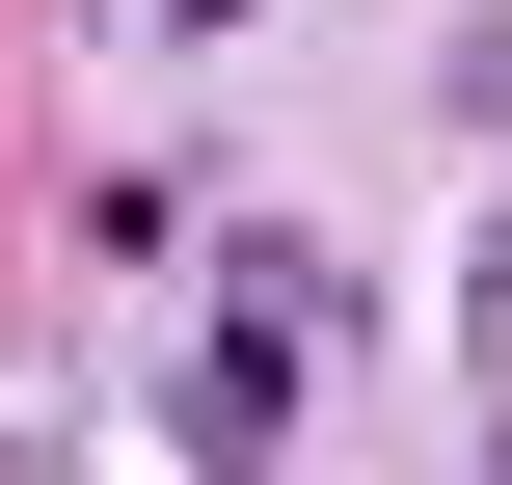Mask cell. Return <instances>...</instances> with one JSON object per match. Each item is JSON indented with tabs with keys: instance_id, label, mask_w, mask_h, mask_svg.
Returning a JSON list of instances; mask_svg holds the SVG:
<instances>
[{
	"instance_id": "6da1fadb",
	"label": "cell",
	"mask_w": 512,
	"mask_h": 485,
	"mask_svg": "<svg viewBox=\"0 0 512 485\" xmlns=\"http://www.w3.org/2000/svg\"><path fill=\"white\" fill-rule=\"evenodd\" d=\"M216 324H270V351H351V243H324V216H216Z\"/></svg>"
},
{
	"instance_id": "7a4b0ae2",
	"label": "cell",
	"mask_w": 512,
	"mask_h": 485,
	"mask_svg": "<svg viewBox=\"0 0 512 485\" xmlns=\"http://www.w3.org/2000/svg\"><path fill=\"white\" fill-rule=\"evenodd\" d=\"M459 378H512V216H486V270H459Z\"/></svg>"
},
{
	"instance_id": "3957f363",
	"label": "cell",
	"mask_w": 512,
	"mask_h": 485,
	"mask_svg": "<svg viewBox=\"0 0 512 485\" xmlns=\"http://www.w3.org/2000/svg\"><path fill=\"white\" fill-rule=\"evenodd\" d=\"M486 485H512V378H486Z\"/></svg>"
}]
</instances>
